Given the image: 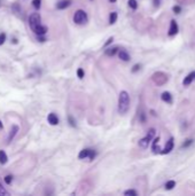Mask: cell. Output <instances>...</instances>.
<instances>
[{"instance_id": "obj_2", "label": "cell", "mask_w": 195, "mask_h": 196, "mask_svg": "<svg viewBox=\"0 0 195 196\" xmlns=\"http://www.w3.org/2000/svg\"><path fill=\"white\" fill-rule=\"evenodd\" d=\"M155 128H150L149 131H148V133H147V135L145 137V138H142L140 141H139V146L141 147V148H144V149H146L147 147H148V145L150 143V141H152V139L154 138V135H155Z\"/></svg>"}, {"instance_id": "obj_5", "label": "cell", "mask_w": 195, "mask_h": 196, "mask_svg": "<svg viewBox=\"0 0 195 196\" xmlns=\"http://www.w3.org/2000/svg\"><path fill=\"white\" fill-rule=\"evenodd\" d=\"M41 24V17L39 15V13H33L30 15L29 17V25L31 28V30H33L35 28H37L38 25Z\"/></svg>"}, {"instance_id": "obj_29", "label": "cell", "mask_w": 195, "mask_h": 196, "mask_svg": "<svg viewBox=\"0 0 195 196\" xmlns=\"http://www.w3.org/2000/svg\"><path fill=\"white\" fill-rule=\"evenodd\" d=\"M6 40V34L5 33H0V45H2Z\"/></svg>"}, {"instance_id": "obj_28", "label": "cell", "mask_w": 195, "mask_h": 196, "mask_svg": "<svg viewBox=\"0 0 195 196\" xmlns=\"http://www.w3.org/2000/svg\"><path fill=\"white\" fill-rule=\"evenodd\" d=\"M172 10H173V11H175L176 14H179V13L181 11V8H180V6H173Z\"/></svg>"}, {"instance_id": "obj_4", "label": "cell", "mask_w": 195, "mask_h": 196, "mask_svg": "<svg viewBox=\"0 0 195 196\" xmlns=\"http://www.w3.org/2000/svg\"><path fill=\"white\" fill-rule=\"evenodd\" d=\"M97 156V153L95 150L93 149H90V148H86V149H83L79 154H78V157L81 160H85V158H89L90 161H93Z\"/></svg>"}, {"instance_id": "obj_33", "label": "cell", "mask_w": 195, "mask_h": 196, "mask_svg": "<svg viewBox=\"0 0 195 196\" xmlns=\"http://www.w3.org/2000/svg\"><path fill=\"white\" fill-rule=\"evenodd\" d=\"M140 120H141L142 123H145V114H144V112L140 114Z\"/></svg>"}, {"instance_id": "obj_12", "label": "cell", "mask_w": 195, "mask_h": 196, "mask_svg": "<svg viewBox=\"0 0 195 196\" xmlns=\"http://www.w3.org/2000/svg\"><path fill=\"white\" fill-rule=\"evenodd\" d=\"M118 56H119V59H121L122 61H125V62L130 61V55H129L127 52H125L124 49H121V51L118 52Z\"/></svg>"}, {"instance_id": "obj_7", "label": "cell", "mask_w": 195, "mask_h": 196, "mask_svg": "<svg viewBox=\"0 0 195 196\" xmlns=\"http://www.w3.org/2000/svg\"><path fill=\"white\" fill-rule=\"evenodd\" d=\"M177 32H178V24H177V22H176L175 20H172L171 23H170V29H169L168 34H169L170 37H173V36L177 34Z\"/></svg>"}, {"instance_id": "obj_22", "label": "cell", "mask_w": 195, "mask_h": 196, "mask_svg": "<svg viewBox=\"0 0 195 196\" xmlns=\"http://www.w3.org/2000/svg\"><path fill=\"white\" fill-rule=\"evenodd\" d=\"M124 195L125 196H137L138 195V193H137L135 191H133V189H129V191H125V192H124Z\"/></svg>"}, {"instance_id": "obj_14", "label": "cell", "mask_w": 195, "mask_h": 196, "mask_svg": "<svg viewBox=\"0 0 195 196\" xmlns=\"http://www.w3.org/2000/svg\"><path fill=\"white\" fill-rule=\"evenodd\" d=\"M161 98H162V100L164 102H167V103H172V95H171L170 92H164Z\"/></svg>"}, {"instance_id": "obj_13", "label": "cell", "mask_w": 195, "mask_h": 196, "mask_svg": "<svg viewBox=\"0 0 195 196\" xmlns=\"http://www.w3.org/2000/svg\"><path fill=\"white\" fill-rule=\"evenodd\" d=\"M195 78V71L194 72H191L187 77H185V79H184V82H183V84L185 85V86H187V85H190V84H192V82H193V79Z\"/></svg>"}, {"instance_id": "obj_24", "label": "cell", "mask_w": 195, "mask_h": 196, "mask_svg": "<svg viewBox=\"0 0 195 196\" xmlns=\"http://www.w3.org/2000/svg\"><path fill=\"white\" fill-rule=\"evenodd\" d=\"M9 195H10V194H9V193L2 187V185L0 184V196H9Z\"/></svg>"}, {"instance_id": "obj_3", "label": "cell", "mask_w": 195, "mask_h": 196, "mask_svg": "<svg viewBox=\"0 0 195 196\" xmlns=\"http://www.w3.org/2000/svg\"><path fill=\"white\" fill-rule=\"evenodd\" d=\"M74 22L76 24H84V23H86L87 22V14L84 10H82V9L77 10L75 13V15H74Z\"/></svg>"}, {"instance_id": "obj_25", "label": "cell", "mask_w": 195, "mask_h": 196, "mask_svg": "<svg viewBox=\"0 0 195 196\" xmlns=\"http://www.w3.org/2000/svg\"><path fill=\"white\" fill-rule=\"evenodd\" d=\"M192 143H193V140H192V139H188V140H187L185 143H183L181 148H187V147H188V146H191Z\"/></svg>"}, {"instance_id": "obj_26", "label": "cell", "mask_w": 195, "mask_h": 196, "mask_svg": "<svg viewBox=\"0 0 195 196\" xmlns=\"http://www.w3.org/2000/svg\"><path fill=\"white\" fill-rule=\"evenodd\" d=\"M77 76H78V77H79L81 79H82V78L84 77V70H83L82 68H79V69L77 70Z\"/></svg>"}, {"instance_id": "obj_36", "label": "cell", "mask_w": 195, "mask_h": 196, "mask_svg": "<svg viewBox=\"0 0 195 196\" xmlns=\"http://www.w3.org/2000/svg\"><path fill=\"white\" fill-rule=\"evenodd\" d=\"M3 127V125H2V123H1V120H0V128H2Z\"/></svg>"}, {"instance_id": "obj_17", "label": "cell", "mask_w": 195, "mask_h": 196, "mask_svg": "<svg viewBox=\"0 0 195 196\" xmlns=\"http://www.w3.org/2000/svg\"><path fill=\"white\" fill-rule=\"evenodd\" d=\"M158 141H160V138H158V137L155 138L154 141H153V151H154V153H161V151H160L161 149H160L158 146H157V142H158Z\"/></svg>"}, {"instance_id": "obj_19", "label": "cell", "mask_w": 195, "mask_h": 196, "mask_svg": "<svg viewBox=\"0 0 195 196\" xmlns=\"http://www.w3.org/2000/svg\"><path fill=\"white\" fill-rule=\"evenodd\" d=\"M7 163V155L3 150H0V164H6Z\"/></svg>"}, {"instance_id": "obj_35", "label": "cell", "mask_w": 195, "mask_h": 196, "mask_svg": "<svg viewBox=\"0 0 195 196\" xmlns=\"http://www.w3.org/2000/svg\"><path fill=\"white\" fill-rule=\"evenodd\" d=\"M38 40H39V41H45L46 39H45L44 37H41V36H38Z\"/></svg>"}, {"instance_id": "obj_32", "label": "cell", "mask_w": 195, "mask_h": 196, "mask_svg": "<svg viewBox=\"0 0 195 196\" xmlns=\"http://www.w3.org/2000/svg\"><path fill=\"white\" fill-rule=\"evenodd\" d=\"M153 2H154V6L155 7H158L160 3H161V0H153Z\"/></svg>"}, {"instance_id": "obj_37", "label": "cell", "mask_w": 195, "mask_h": 196, "mask_svg": "<svg viewBox=\"0 0 195 196\" xmlns=\"http://www.w3.org/2000/svg\"><path fill=\"white\" fill-rule=\"evenodd\" d=\"M110 2H116V0H109Z\"/></svg>"}, {"instance_id": "obj_20", "label": "cell", "mask_w": 195, "mask_h": 196, "mask_svg": "<svg viewBox=\"0 0 195 196\" xmlns=\"http://www.w3.org/2000/svg\"><path fill=\"white\" fill-rule=\"evenodd\" d=\"M175 186H176V182H175L173 180H169V181L165 184V189L170 191V189H172Z\"/></svg>"}, {"instance_id": "obj_31", "label": "cell", "mask_w": 195, "mask_h": 196, "mask_svg": "<svg viewBox=\"0 0 195 196\" xmlns=\"http://www.w3.org/2000/svg\"><path fill=\"white\" fill-rule=\"evenodd\" d=\"M139 69H140V64H135V66L132 68V72H137Z\"/></svg>"}, {"instance_id": "obj_8", "label": "cell", "mask_w": 195, "mask_h": 196, "mask_svg": "<svg viewBox=\"0 0 195 196\" xmlns=\"http://www.w3.org/2000/svg\"><path fill=\"white\" fill-rule=\"evenodd\" d=\"M32 31H33L37 36H44V34L47 32V26H45V25L40 24V25H38L37 28H35Z\"/></svg>"}, {"instance_id": "obj_10", "label": "cell", "mask_w": 195, "mask_h": 196, "mask_svg": "<svg viewBox=\"0 0 195 196\" xmlns=\"http://www.w3.org/2000/svg\"><path fill=\"white\" fill-rule=\"evenodd\" d=\"M71 5V0H61L56 3V8L58 9H66Z\"/></svg>"}, {"instance_id": "obj_34", "label": "cell", "mask_w": 195, "mask_h": 196, "mask_svg": "<svg viewBox=\"0 0 195 196\" xmlns=\"http://www.w3.org/2000/svg\"><path fill=\"white\" fill-rule=\"evenodd\" d=\"M111 41H112V37H110V38H109V39H108V40H107V43H106V44H104V46H108V45H109V44H110V43H111Z\"/></svg>"}, {"instance_id": "obj_16", "label": "cell", "mask_w": 195, "mask_h": 196, "mask_svg": "<svg viewBox=\"0 0 195 196\" xmlns=\"http://www.w3.org/2000/svg\"><path fill=\"white\" fill-rule=\"evenodd\" d=\"M117 52H118V48L117 47H111V48H107L106 49V54L108 56H114Z\"/></svg>"}, {"instance_id": "obj_1", "label": "cell", "mask_w": 195, "mask_h": 196, "mask_svg": "<svg viewBox=\"0 0 195 196\" xmlns=\"http://www.w3.org/2000/svg\"><path fill=\"white\" fill-rule=\"evenodd\" d=\"M130 108V97L126 91H122L118 97V112L125 115Z\"/></svg>"}, {"instance_id": "obj_9", "label": "cell", "mask_w": 195, "mask_h": 196, "mask_svg": "<svg viewBox=\"0 0 195 196\" xmlns=\"http://www.w3.org/2000/svg\"><path fill=\"white\" fill-rule=\"evenodd\" d=\"M173 147H175V142H173V138H171L168 142H167V145H165V148L161 151L162 154H169L172 149H173Z\"/></svg>"}, {"instance_id": "obj_15", "label": "cell", "mask_w": 195, "mask_h": 196, "mask_svg": "<svg viewBox=\"0 0 195 196\" xmlns=\"http://www.w3.org/2000/svg\"><path fill=\"white\" fill-rule=\"evenodd\" d=\"M17 132H18V126H17V125H14V126L12 127V130H10V133H9V137H8V141H12L13 138L16 135Z\"/></svg>"}, {"instance_id": "obj_6", "label": "cell", "mask_w": 195, "mask_h": 196, "mask_svg": "<svg viewBox=\"0 0 195 196\" xmlns=\"http://www.w3.org/2000/svg\"><path fill=\"white\" fill-rule=\"evenodd\" d=\"M153 80H154L157 85H163V84H165V83L168 82V77H167V75L163 74V72H156V74L153 75Z\"/></svg>"}, {"instance_id": "obj_30", "label": "cell", "mask_w": 195, "mask_h": 196, "mask_svg": "<svg viewBox=\"0 0 195 196\" xmlns=\"http://www.w3.org/2000/svg\"><path fill=\"white\" fill-rule=\"evenodd\" d=\"M68 119H69V123H70V125L75 127V126H76V123H75V120L72 119V117H71V116H69V118H68Z\"/></svg>"}, {"instance_id": "obj_18", "label": "cell", "mask_w": 195, "mask_h": 196, "mask_svg": "<svg viewBox=\"0 0 195 196\" xmlns=\"http://www.w3.org/2000/svg\"><path fill=\"white\" fill-rule=\"evenodd\" d=\"M116 21H117V13L116 11L110 13V15H109V23L110 24H114Z\"/></svg>"}, {"instance_id": "obj_21", "label": "cell", "mask_w": 195, "mask_h": 196, "mask_svg": "<svg viewBox=\"0 0 195 196\" xmlns=\"http://www.w3.org/2000/svg\"><path fill=\"white\" fill-rule=\"evenodd\" d=\"M129 7L130 8H132V9H137L138 8V2H137V0H129Z\"/></svg>"}, {"instance_id": "obj_23", "label": "cell", "mask_w": 195, "mask_h": 196, "mask_svg": "<svg viewBox=\"0 0 195 196\" xmlns=\"http://www.w3.org/2000/svg\"><path fill=\"white\" fill-rule=\"evenodd\" d=\"M32 6H33L36 9H39L40 6H41V0H33V1H32Z\"/></svg>"}, {"instance_id": "obj_11", "label": "cell", "mask_w": 195, "mask_h": 196, "mask_svg": "<svg viewBox=\"0 0 195 196\" xmlns=\"http://www.w3.org/2000/svg\"><path fill=\"white\" fill-rule=\"evenodd\" d=\"M47 120H48V123L51 124V125H58L59 124V118H58V116L55 115V114H49L48 116H47Z\"/></svg>"}, {"instance_id": "obj_27", "label": "cell", "mask_w": 195, "mask_h": 196, "mask_svg": "<svg viewBox=\"0 0 195 196\" xmlns=\"http://www.w3.org/2000/svg\"><path fill=\"white\" fill-rule=\"evenodd\" d=\"M12 180H13V176H10V174H9V176H6V177H5V181H6V184H8V185H9V184L12 182Z\"/></svg>"}]
</instances>
